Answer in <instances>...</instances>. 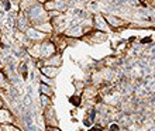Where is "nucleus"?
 <instances>
[{
	"instance_id": "obj_13",
	"label": "nucleus",
	"mask_w": 155,
	"mask_h": 131,
	"mask_svg": "<svg viewBox=\"0 0 155 131\" xmlns=\"http://www.w3.org/2000/svg\"><path fill=\"white\" fill-rule=\"evenodd\" d=\"M69 100L74 106H81V97H79V96H72Z\"/></svg>"
},
{
	"instance_id": "obj_15",
	"label": "nucleus",
	"mask_w": 155,
	"mask_h": 131,
	"mask_svg": "<svg viewBox=\"0 0 155 131\" xmlns=\"http://www.w3.org/2000/svg\"><path fill=\"white\" fill-rule=\"evenodd\" d=\"M45 131H61L59 128H54V127H45Z\"/></svg>"
},
{
	"instance_id": "obj_9",
	"label": "nucleus",
	"mask_w": 155,
	"mask_h": 131,
	"mask_svg": "<svg viewBox=\"0 0 155 131\" xmlns=\"http://www.w3.org/2000/svg\"><path fill=\"white\" fill-rule=\"evenodd\" d=\"M52 99L47 97V96H44V94H40V103H41V107H42V110H45V109H48V107L52 106V102H51Z\"/></svg>"
},
{
	"instance_id": "obj_16",
	"label": "nucleus",
	"mask_w": 155,
	"mask_h": 131,
	"mask_svg": "<svg viewBox=\"0 0 155 131\" xmlns=\"http://www.w3.org/2000/svg\"><path fill=\"white\" fill-rule=\"evenodd\" d=\"M4 107V102H3V97L0 96V109H3Z\"/></svg>"
},
{
	"instance_id": "obj_1",
	"label": "nucleus",
	"mask_w": 155,
	"mask_h": 131,
	"mask_svg": "<svg viewBox=\"0 0 155 131\" xmlns=\"http://www.w3.org/2000/svg\"><path fill=\"white\" fill-rule=\"evenodd\" d=\"M38 45H40V57H38V61H45V59L54 57L55 54H58L57 47H55V44L49 38L44 42H40Z\"/></svg>"
},
{
	"instance_id": "obj_11",
	"label": "nucleus",
	"mask_w": 155,
	"mask_h": 131,
	"mask_svg": "<svg viewBox=\"0 0 155 131\" xmlns=\"http://www.w3.org/2000/svg\"><path fill=\"white\" fill-rule=\"evenodd\" d=\"M27 72H28V68H27V64L25 62H21L20 66H18V74L23 76V78H27Z\"/></svg>"
},
{
	"instance_id": "obj_5",
	"label": "nucleus",
	"mask_w": 155,
	"mask_h": 131,
	"mask_svg": "<svg viewBox=\"0 0 155 131\" xmlns=\"http://www.w3.org/2000/svg\"><path fill=\"white\" fill-rule=\"evenodd\" d=\"M83 34H85V31L81 25H75V27H69L66 31H64L62 35H65L66 38H81Z\"/></svg>"
},
{
	"instance_id": "obj_6",
	"label": "nucleus",
	"mask_w": 155,
	"mask_h": 131,
	"mask_svg": "<svg viewBox=\"0 0 155 131\" xmlns=\"http://www.w3.org/2000/svg\"><path fill=\"white\" fill-rule=\"evenodd\" d=\"M62 65V57L61 54L58 52L55 54L54 57L48 58V59H45V61H42V66H52V68H61Z\"/></svg>"
},
{
	"instance_id": "obj_12",
	"label": "nucleus",
	"mask_w": 155,
	"mask_h": 131,
	"mask_svg": "<svg viewBox=\"0 0 155 131\" xmlns=\"http://www.w3.org/2000/svg\"><path fill=\"white\" fill-rule=\"evenodd\" d=\"M42 6H44V10L47 13H51L55 10V2H44Z\"/></svg>"
},
{
	"instance_id": "obj_10",
	"label": "nucleus",
	"mask_w": 155,
	"mask_h": 131,
	"mask_svg": "<svg viewBox=\"0 0 155 131\" xmlns=\"http://www.w3.org/2000/svg\"><path fill=\"white\" fill-rule=\"evenodd\" d=\"M40 83L48 85V86H51V87L55 86V82H54V79H49V78H47V76H44V75H41V76H40Z\"/></svg>"
},
{
	"instance_id": "obj_17",
	"label": "nucleus",
	"mask_w": 155,
	"mask_h": 131,
	"mask_svg": "<svg viewBox=\"0 0 155 131\" xmlns=\"http://www.w3.org/2000/svg\"><path fill=\"white\" fill-rule=\"evenodd\" d=\"M2 37H3V33H2V28H0V41H2Z\"/></svg>"
},
{
	"instance_id": "obj_8",
	"label": "nucleus",
	"mask_w": 155,
	"mask_h": 131,
	"mask_svg": "<svg viewBox=\"0 0 155 131\" xmlns=\"http://www.w3.org/2000/svg\"><path fill=\"white\" fill-rule=\"evenodd\" d=\"M40 94H44V96H47V97L52 99L54 96H55V93H54V87L48 86V85H44V83H40Z\"/></svg>"
},
{
	"instance_id": "obj_2",
	"label": "nucleus",
	"mask_w": 155,
	"mask_h": 131,
	"mask_svg": "<svg viewBox=\"0 0 155 131\" xmlns=\"http://www.w3.org/2000/svg\"><path fill=\"white\" fill-rule=\"evenodd\" d=\"M24 35L31 44H40V42H44L49 38L48 35H45L44 33L38 31L35 27H30V28L24 33Z\"/></svg>"
},
{
	"instance_id": "obj_3",
	"label": "nucleus",
	"mask_w": 155,
	"mask_h": 131,
	"mask_svg": "<svg viewBox=\"0 0 155 131\" xmlns=\"http://www.w3.org/2000/svg\"><path fill=\"white\" fill-rule=\"evenodd\" d=\"M42 116H44L45 127L58 128V119H57V114H55V109H54V106L42 110Z\"/></svg>"
},
{
	"instance_id": "obj_4",
	"label": "nucleus",
	"mask_w": 155,
	"mask_h": 131,
	"mask_svg": "<svg viewBox=\"0 0 155 131\" xmlns=\"http://www.w3.org/2000/svg\"><path fill=\"white\" fill-rule=\"evenodd\" d=\"M16 123H17V116L13 113L12 109H8V107L0 109V126L16 124Z\"/></svg>"
},
{
	"instance_id": "obj_7",
	"label": "nucleus",
	"mask_w": 155,
	"mask_h": 131,
	"mask_svg": "<svg viewBox=\"0 0 155 131\" xmlns=\"http://www.w3.org/2000/svg\"><path fill=\"white\" fill-rule=\"evenodd\" d=\"M59 72V68H52V66H42L40 69V74L47 76L49 79H54Z\"/></svg>"
},
{
	"instance_id": "obj_14",
	"label": "nucleus",
	"mask_w": 155,
	"mask_h": 131,
	"mask_svg": "<svg viewBox=\"0 0 155 131\" xmlns=\"http://www.w3.org/2000/svg\"><path fill=\"white\" fill-rule=\"evenodd\" d=\"M94 21H96V27H97V28H99V27L102 28V27H104V25H106V24H104V21H103V18L100 16L96 17V18H94Z\"/></svg>"
}]
</instances>
